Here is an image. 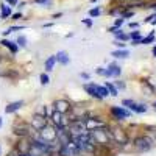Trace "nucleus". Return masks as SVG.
<instances>
[{
	"label": "nucleus",
	"mask_w": 156,
	"mask_h": 156,
	"mask_svg": "<svg viewBox=\"0 0 156 156\" xmlns=\"http://www.w3.org/2000/svg\"><path fill=\"white\" fill-rule=\"evenodd\" d=\"M154 41V33L151 31L148 36H145V37H140V44H151Z\"/></svg>",
	"instance_id": "5701e85b"
},
{
	"label": "nucleus",
	"mask_w": 156,
	"mask_h": 156,
	"mask_svg": "<svg viewBox=\"0 0 156 156\" xmlns=\"http://www.w3.org/2000/svg\"><path fill=\"white\" fill-rule=\"evenodd\" d=\"M53 108H55V111L62 112V114H67V112H70V111H72V105H70V101H69V100H64V98L56 100V101L53 103Z\"/></svg>",
	"instance_id": "1a4fd4ad"
},
{
	"label": "nucleus",
	"mask_w": 156,
	"mask_h": 156,
	"mask_svg": "<svg viewBox=\"0 0 156 156\" xmlns=\"http://www.w3.org/2000/svg\"><path fill=\"white\" fill-rule=\"evenodd\" d=\"M97 73H98V75H105V76H106V70L103 69V67H98V69H97Z\"/></svg>",
	"instance_id": "2f4dec72"
},
{
	"label": "nucleus",
	"mask_w": 156,
	"mask_h": 156,
	"mask_svg": "<svg viewBox=\"0 0 156 156\" xmlns=\"http://www.w3.org/2000/svg\"><path fill=\"white\" fill-rule=\"evenodd\" d=\"M83 23L87 25V27H92V20H90V19H83Z\"/></svg>",
	"instance_id": "473e14b6"
},
{
	"label": "nucleus",
	"mask_w": 156,
	"mask_h": 156,
	"mask_svg": "<svg viewBox=\"0 0 156 156\" xmlns=\"http://www.w3.org/2000/svg\"><path fill=\"white\" fill-rule=\"evenodd\" d=\"M139 27V23H136V22H133V23H129V28H137Z\"/></svg>",
	"instance_id": "4c0bfd02"
},
{
	"label": "nucleus",
	"mask_w": 156,
	"mask_h": 156,
	"mask_svg": "<svg viewBox=\"0 0 156 156\" xmlns=\"http://www.w3.org/2000/svg\"><path fill=\"white\" fill-rule=\"evenodd\" d=\"M89 134H90V137L94 139V142L97 145H109V142L112 140L111 131H108V129L103 128V126L95 128V129H90Z\"/></svg>",
	"instance_id": "f257e3e1"
},
{
	"label": "nucleus",
	"mask_w": 156,
	"mask_h": 156,
	"mask_svg": "<svg viewBox=\"0 0 156 156\" xmlns=\"http://www.w3.org/2000/svg\"><path fill=\"white\" fill-rule=\"evenodd\" d=\"M22 105H23V101H22V100H19V101H14V103H9V105L5 108V112L11 114V112H14V111L20 109V108H22Z\"/></svg>",
	"instance_id": "dca6fc26"
},
{
	"label": "nucleus",
	"mask_w": 156,
	"mask_h": 156,
	"mask_svg": "<svg viewBox=\"0 0 156 156\" xmlns=\"http://www.w3.org/2000/svg\"><path fill=\"white\" fill-rule=\"evenodd\" d=\"M101 14V9L100 8H92V9H89V16L90 17H97Z\"/></svg>",
	"instance_id": "393cba45"
},
{
	"label": "nucleus",
	"mask_w": 156,
	"mask_h": 156,
	"mask_svg": "<svg viewBox=\"0 0 156 156\" xmlns=\"http://www.w3.org/2000/svg\"><path fill=\"white\" fill-rule=\"evenodd\" d=\"M39 78H41V84H44V86L50 81V78H48V75H47V73H41V76H39Z\"/></svg>",
	"instance_id": "cd10ccee"
},
{
	"label": "nucleus",
	"mask_w": 156,
	"mask_h": 156,
	"mask_svg": "<svg viewBox=\"0 0 156 156\" xmlns=\"http://www.w3.org/2000/svg\"><path fill=\"white\" fill-rule=\"evenodd\" d=\"M20 17H22V14H20V12H16V14L12 16V19H20Z\"/></svg>",
	"instance_id": "ea45409f"
},
{
	"label": "nucleus",
	"mask_w": 156,
	"mask_h": 156,
	"mask_svg": "<svg viewBox=\"0 0 156 156\" xmlns=\"http://www.w3.org/2000/svg\"><path fill=\"white\" fill-rule=\"evenodd\" d=\"M55 62H56V56H50L47 61H45V64H44V67H45V70L47 72H50L51 69H53V66H55Z\"/></svg>",
	"instance_id": "aec40b11"
},
{
	"label": "nucleus",
	"mask_w": 156,
	"mask_h": 156,
	"mask_svg": "<svg viewBox=\"0 0 156 156\" xmlns=\"http://www.w3.org/2000/svg\"><path fill=\"white\" fill-rule=\"evenodd\" d=\"M115 84H117V87H120V89H123V87H125V84H123L122 81H115Z\"/></svg>",
	"instance_id": "e433bc0d"
},
{
	"label": "nucleus",
	"mask_w": 156,
	"mask_h": 156,
	"mask_svg": "<svg viewBox=\"0 0 156 156\" xmlns=\"http://www.w3.org/2000/svg\"><path fill=\"white\" fill-rule=\"evenodd\" d=\"M34 3L42 5V6H50L51 5V0H34Z\"/></svg>",
	"instance_id": "bb28decb"
},
{
	"label": "nucleus",
	"mask_w": 156,
	"mask_h": 156,
	"mask_svg": "<svg viewBox=\"0 0 156 156\" xmlns=\"http://www.w3.org/2000/svg\"><path fill=\"white\" fill-rule=\"evenodd\" d=\"M133 16H134V11H131V9H125L120 14L122 19H128V17H133Z\"/></svg>",
	"instance_id": "a878e982"
},
{
	"label": "nucleus",
	"mask_w": 156,
	"mask_h": 156,
	"mask_svg": "<svg viewBox=\"0 0 156 156\" xmlns=\"http://www.w3.org/2000/svg\"><path fill=\"white\" fill-rule=\"evenodd\" d=\"M86 123V128L89 129H95V128H100V126H105V123H103V120L97 119V117H87V119L84 120Z\"/></svg>",
	"instance_id": "f8f14e48"
},
{
	"label": "nucleus",
	"mask_w": 156,
	"mask_h": 156,
	"mask_svg": "<svg viewBox=\"0 0 156 156\" xmlns=\"http://www.w3.org/2000/svg\"><path fill=\"white\" fill-rule=\"evenodd\" d=\"M125 106H128L131 111H134V112H139V114H142V112H145L147 111V106L145 105H139V103H136V101H133V100H123L122 101Z\"/></svg>",
	"instance_id": "9d476101"
},
{
	"label": "nucleus",
	"mask_w": 156,
	"mask_h": 156,
	"mask_svg": "<svg viewBox=\"0 0 156 156\" xmlns=\"http://www.w3.org/2000/svg\"><path fill=\"white\" fill-rule=\"evenodd\" d=\"M2 44L3 47H6L11 53H17V50H19V47H17V44L16 42H11V41H6V39H2Z\"/></svg>",
	"instance_id": "2eb2a0df"
},
{
	"label": "nucleus",
	"mask_w": 156,
	"mask_h": 156,
	"mask_svg": "<svg viewBox=\"0 0 156 156\" xmlns=\"http://www.w3.org/2000/svg\"><path fill=\"white\" fill-rule=\"evenodd\" d=\"M9 156H20V154H19L17 150H14V151H11V153H9Z\"/></svg>",
	"instance_id": "58836bf2"
},
{
	"label": "nucleus",
	"mask_w": 156,
	"mask_h": 156,
	"mask_svg": "<svg viewBox=\"0 0 156 156\" xmlns=\"http://www.w3.org/2000/svg\"><path fill=\"white\" fill-rule=\"evenodd\" d=\"M128 36H129V39H131V41H134V39H140V33H139V31H133V33H129Z\"/></svg>",
	"instance_id": "c85d7f7f"
},
{
	"label": "nucleus",
	"mask_w": 156,
	"mask_h": 156,
	"mask_svg": "<svg viewBox=\"0 0 156 156\" xmlns=\"http://www.w3.org/2000/svg\"><path fill=\"white\" fill-rule=\"evenodd\" d=\"M5 2H6L8 5H11V6H16V5H17V0H5Z\"/></svg>",
	"instance_id": "72a5a7b5"
},
{
	"label": "nucleus",
	"mask_w": 156,
	"mask_h": 156,
	"mask_svg": "<svg viewBox=\"0 0 156 156\" xmlns=\"http://www.w3.org/2000/svg\"><path fill=\"white\" fill-rule=\"evenodd\" d=\"M31 144H33V140L27 139V137H20L19 142H17V145H16V150L19 151V154H27L30 153V148H31Z\"/></svg>",
	"instance_id": "6e6552de"
},
{
	"label": "nucleus",
	"mask_w": 156,
	"mask_h": 156,
	"mask_svg": "<svg viewBox=\"0 0 156 156\" xmlns=\"http://www.w3.org/2000/svg\"><path fill=\"white\" fill-rule=\"evenodd\" d=\"M153 106H154V109H156V101H154V103H153Z\"/></svg>",
	"instance_id": "37998d69"
},
{
	"label": "nucleus",
	"mask_w": 156,
	"mask_h": 156,
	"mask_svg": "<svg viewBox=\"0 0 156 156\" xmlns=\"http://www.w3.org/2000/svg\"><path fill=\"white\" fill-rule=\"evenodd\" d=\"M30 126L34 129V131H41L44 126H47V117L45 115H41V114H34L33 119H31Z\"/></svg>",
	"instance_id": "0eeeda50"
},
{
	"label": "nucleus",
	"mask_w": 156,
	"mask_h": 156,
	"mask_svg": "<svg viewBox=\"0 0 156 156\" xmlns=\"http://www.w3.org/2000/svg\"><path fill=\"white\" fill-rule=\"evenodd\" d=\"M95 86H97V92L101 95V98H105V97L109 95V90H108L106 86H98V84H95Z\"/></svg>",
	"instance_id": "412c9836"
},
{
	"label": "nucleus",
	"mask_w": 156,
	"mask_h": 156,
	"mask_svg": "<svg viewBox=\"0 0 156 156\" xmlns=\"http://www.w3.org/2000/svg\"><path fill=\"white\" fill-rule=\"evenodd\" d=\"M128 55H129L128 50H115V51H112V56L114 58H126Z\"/></svg>",
	"instance_id": "4be33fe9"
},
{
	"label": "nucleus",
	"mask_w": 156,
	"mask_h": 156,
	"mask_svg": "<svg viewBox=\"0 0 156 156\" xmlns=\"http://www.w3.org/2000/svg\"><path fill=\"white\" fill-rule=\"evenodd\" d=\"M90 2H95V0H90Z\"/></svg>",
	"instance_id": "c03bdc74"
},
{
	"label": "nucleus",
	"mask_w": 156,
	"mask_h": 156,
	"mask_svg": "<svg viewBox=\"0 0 156 156\" xmlns=\"http://www.w3.org/2000/svg\"><path fill=\"white\" fill-rule=\"evenodd\" d=\"M0 154H2V151H0Z\"/></svg>",
	"instance_id": "a18cd8bd"
},
{
	"label": "nucleus",
	"mask_w": 156,
	"mask_h": 156,
	"mask_svg": "<svg viewBox=\"0 0 156 156\" xmlns=\"http://www.w3.org/2000/svg\"><path fill=\"white\" fill-rule=\"evenodd\" d=\"M56 134H58V128L55 125H51V126H44L41 131H39V137H41L44 142H55L56 140Z\"/></svg>",
	"instance_id": "7ed1b4c3"
},
{
	"label": "nucleus",
	"mask_w": 156,
	"mask_h": 156,
	"mask_svg": "<svg viewBox=\"0 0 156 156\" xmlns=\"http://www.w3.org/2000/svg\"><path fill=\"white\" fill-rule=\"evenodd\" d=\"M0 16H2V19H6L11 16V8L8 6V3H2V6H0Z\"/></svg>",
	"instance_id": "f3484780"
},
{
	"label": "nucleus",
	"mask_w": 156,
	"mask_h": 156,
	"mask_svg": "<svg viewBox=\"0 0 156 156\" xmlns=\"http://www.w3.org/2000/svg\"><path fill=\"white\" fill-rule=\"evenodd\" d=\"M81 78H83V80H89V73L83 72V73H81Z\"/></svg>",
	"instance_id": "c9c22d12"
},
{
	"label": "nucleus",
	"mask_w": 156,
	"mask_h": 156,
	"mask_svg": "<svg viewBox=\"0 0 156 156\" xmlns=\"http://www.w3.org/2000/svg\"><path fill=\"white\" fill-rule=\"evenodd\" d=\"M134 147L137 151H148L153 148V139L148 136H137L134 139Z\"/></svg>",
	"instance_id": "20e7f679"
},
{
	"label": "nucleus",
	"mask_w": 156,
	"mask_h": 156,
	"mask_svg": "<svg viewBox=\"0 0 156 156\" xmlns=\"http://www.w3.org/2000/svg\"><path fill=\"white\" fill-rule=\"evenodd\" d=\"M123 20H125V19H122V17H119V19H117V20L114 22V28H119L120 25L123 23Z\"/></svg>",
	"instance_id": "7c9ffc66"
},
{
	"label": "nucleus",
	"mask_w": 156,
	"mask_h": 156,
	"mask_svg": "<svg viewBox=\"0 0 156 156\" xmlns=\"http://www.w3.org/2000/svg\"><path fill=\"white\" fill-rule=\"evenodd\" d=\"M120 73H122V70L117 64H109V67L106 69V76H119Z\"/></svg>",
	"instance_id": "4468645a"
},
{
	"label": "nucleus",
	"mask_w": 156,
	"mask_h": 156,
	"mask_svg": "<svg viewBox=\"0 0 156 156\" xmlns=\"http://www.w3.org/2000/svg\"><path fill=\"white\" fill-rule=\"evenodd\" d=\"M105 86H106V87H108V90H109V95H114V97L117 95V87H115L112 83H106Z\"/></svg>",
	"instance_id": "b1692460"
},
{
	"label": "nucleus",
	"mask_w": 156,
	"mask_h": 156,
	"mask_svg": "<svg viewBox=\"0 0 156 156\" xmlns=\"http://www.w3.org/2000/svg\"><path fill=\"white\" fill-rule=\"evenodd\" d=\"M17 44L22 45V47H25V45H27V39H25L23 36H19V37H17Z\"/></svg>",
	"instance_id": "c756f323"
},
{
	"label": "nucleus",
	"mask_w": 156,
	"mask_h": 156,
	"mask_svg": "<svg viewBox=\"0 0 156 156\" xmlns=\"http://www.w3.org/2000/svg\"><path fill=\"white\" fill-rule=\"evenodd\" d=\"M151 53H153V56H156V45L153 47V50H151Z\"/></svg>",
	"instance_id": "a19ab883"
},
{
	"label": "nucleus",
	"mask_w": 156,
	"mask_h": 156,
	"mask_svg": "<svg viewBox=\"0 0 156 156\" xmlns=\"http://www.w3.org/2000/svg\"><path fill=\"white\" fill-rule=\"evenodd\" d=\"M114 44H115V45H117V47H120V48H123V47H125V44H123V42H122V41H115V42H114Z\"/></svg>",
	"instance_id": "f704fd0d"
},
{
	"label": "nucleus",
	"mask_w": 156,
	"mask_h": 156,
	"mask_svg": "<svg viewBox=\"0 0 156 156\" xmlns=\"http://www.w3.org/2000/svg\"><path fill=\"white\" fill-rule=\"evenodd\" d=\"M30 129H31V126L25 122H19V123L12 125V133L19 137H27L30 134Z\"/></svg>",
	"instance_id": "423d86ee"
},
{
	"label": "nucleus",
	"mask_w": 156,
	"mask_h": 156,
	"mask_svg": "<svg viewBox=\"0 0 156 156\" xmlns=\"http://www.w3.org/2000/svg\"><path fill=\"white\" fill-rule=\"evenodd\" d=\"M0 128H2V117H0Z\"/></svg>",
	"instance_id": "79ce46f5"
},
{
	"label": "nucleus",
	"mask_w": 156,
	"mask_h": 156,
	"mask_svg": "<svg viewBox=\"0 0 156 156\" xmlns=\"http://www.w3.org/2000/svg\"><path fill=\"white\" fill-rule=\"evenodd\" d=\"M114 36H115L117 41H128V39H129V36H128V34H125V33H122V30H120V28H117V30L114 31Z\"/></svg>",
	"instance_id": "6ab92c4d"
},
{
	"label": "nucleus",
	"mask_w": 156,
	"mask_h": 156,
	"mask_svg": "<svg viewBox=\"0 0 156 156\" xmlns=\"http://www.w3.org/2000/svg\"><path fill=\"white\" fill-rule=\"evenodd\" d=\"M111 114L114 115V119H117V120H123V119H126V117L131 115L126 109L119 108V106H112V108H111Z\"/></svg>",
	"instance_id": "9b49d317"
},
{
	"label": "nucleus",
	"mask_w": 156,
	"mask_h": 156,
	"mask_svg": "<svg viewBox=\"0 0 156 156\" xmlns=\"http://www.w3.org/2000/svg\"><path fill=\"white\" fill-rule=\"evenodd\" d=\"M56 56V61L61 62V64H69V55L66 53V51H59V53L55 55Z\"/></svg>",
	"instance_id": "a211bd4d"
},
{
	"label": "nucleus",
	"mask_w": 156,
	"mask_h": 156,
	"mask_svg": "<svg viewBox=\"0 0 156 156\" xmlns=\"http://www.w3.org/2000/svg\"><path fill=\"white\" fill-rule=\"evenodd\" d=\"M67 131L70 133V137H80V136L87 134V133H89V129L86 128L84 120H78V119H75V120H72V122L69 123V129H67Z\"/></svg>",
	"instance_id": "f03ea898"
},
{
	"label": "nucleus",
	"mask_w": 156,
	"mask_h": 156,
	"mask_svg": "<svg viewBox=\"0 0 156 156\" xmlns=\"http://www.w3.org/2000/svg\"><path fill=\"white\" fill-rule=\"evenodd\" d=\"M111 137L112 140L115 142V144H119V145H126L128 144V134L123 128H119V126H115L111 129Z\"/></svg>",
	"instance_id": "39448f33"
},
{
	"label": "nucleus",
	"mask_w": 156,
	"mask_h": 156,
	"mask_svg": "<svg viewBox=\"0 0 156 156\" xmlns=\"http://www.w3.org/2000/svg\"><path fill=\"white\" fill-rule=\"evenodd\" d=\"M84 90L90 95V97H94V98H97V100H101V95L97 92V86L94 84V83H89V84H84Z\"/></svg>",
	"instance_id": "ddd939ff"
}]
</instances>
